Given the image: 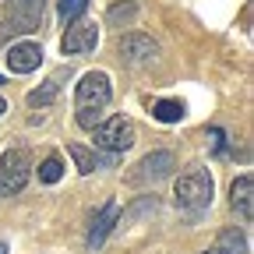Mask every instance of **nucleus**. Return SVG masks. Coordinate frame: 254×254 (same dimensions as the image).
<instances>
[{
	"label": "nucleus",
	"mask_w": 254,
	"mask_h": 254,
	"mask_svg": "<svg viewBox=\"0 0 254 254\" xmlns=\"http://www.w3.org/2000/svg\"><path fill=\"white\" fill-rule=\"evenodd\" d=\"M46 11V0H7L4 4V25H0V46H7L14 36L36 32Z\"/></svg>",
	"instance_id": "f03ea898"
},
{
	"label": "nucleus",
	"mask_w": 254,
	"mask_h": 254,
	"mask_svg": "<svg viewBox=\"0 0 254 254\" xmlns=\"http://www.w3.org/2000/svg\"><path fill=\"white\" fill-rule=\"evenodd\" d=\"M92 138H95V148H103V152H113V155H120V152H127L134 145V124L127 120V117H106V120H99L92 127Z\"/></svg>",
	"instance_id": "20e7f679"
},
{
	"label": "nucleus",
	"mask_w": 254,
	"mask_h": 254,
	"mask_svg": "<svg viewBox=\"0 0 254 254\" xmlns=\"http://www.w3.org/2000/svg\"><path fill=\"white\" fill-rule=\"evenodd\" d=\"M173 170H177L173 152H148L145 159H138V163L131 166V173H127V184H131V187H148V184L166 180Z\"/></svg>",
	"instance_id": "423d86ee"
},
{
	"label": "nucleus",
	"mask_w": 254,
	"mask_h": 254,
	"mask_svg": "<svg viewBox=\"0 0 254 254\" xmlns=\"http://www.w3.org/2000/svg\"><path fill=\"white\" fill-rule=\"evenodd\" d=\"M0 85H4V78H0Z\"/></svg>",
	"instance_id": "412c9836"
},
{
	"label": "nucleus",
	"mask_w": 254,
	"mask_h": 254,
	"mask_svg": "<svg viewBox=\"0 0 254 254\" xmlns=\"http://www.w3.org/2000/svg\"><path fill=\"white\" fill-rule=\"evenodd\" d=\"M60 177H64L60 155H46V159H43V166H39V180H43V184H57Z\"/></svg>",
	"instance_id": "f3484780"
},
{
	"label": "nucleus",
	"mask_w": 254,
	"mask_h": 254,
	"mask_svg": "<svg viewBox=\"0 0 254 254\" xmlns=\"http://www.w3.org/2000/svg\"><path fill=\"white\" fill-rule=\"evenodd\" d=\"M230 198H233V212H237L244 222H251V219H254V177H251V173H240V177L233 180Z\"/></svg>",
	"instance_id": "9d476101"
},
{
	"label": "nucleus",
	"mask_w": 254,
	"mask_h": 254,
	"mask_svg": "<svg viewBox=\"0 0 254 254\" xmlns=\"http://www.w3.org/2000/svg\"><path fill=\"white\" fill-rule=\"evenodd\" d=\"M57 95H60V85H57V78H53V81H46L43 88H32V92H28V106H50Z\"/></svg>",
	"instance_id": "dca6fc26"
},
{
	"label": "nucleus",
	"mask_w": 254,
	"mask_h": 254,
	"mask_svg": "<svg viewBox=\"0 0 254 254\" xmlns=\"http://www.w3.org/2000/svg\"><path fill=\"white\" fill-rule=\"evenodd\" d=\"M212 194H215V184H212V173L194 166V170H187L177 187H173V198H177V208L184 212H205L212 205Z\"/></svg>",
	"instance_id": "7ed1b4c3"
},
{
	"label": "nucleus",
	"mask_w": 254,
	"mask_h": 254,
	"mask_svg": "<svg viewBox=\"0 0 254 254\" xmlns=\"http://www.w3.org/2000/svg\"><path fill=\"white\" fill-rule=\"evenodd\" d=\"M110 99H113V85H110V74H106V71H88V74H81V81H78V88H74L78 127L92 131V127L103 120V110L110 106Z\"/></svg>",
	"instance_id": "f257e3e1"
},
{
	"label": "nucleus",
	"mask_w": 254,
	"mask_h": 254,
	"mask_svg": "<svg viewBox=\"0 0 254 254\" xmlns=\"http://www.w3.org/2000/svg\"><path fill=\"white\" fill-rule=\"evenodd\" d=\"M201 254H247V237L240 230H222L219 240L208 251H201Z\"/></svg>",
	"instance_id": "ddd939ff"
},
{
	"label": "nucleus",
	"mask_w": 254,
	"mask_h": 254,
	"mask_svg": "<svg viewBox=\"0 0 254 254\" xmlns=\"http://www.w3.org/2000/svg\"><path fill=\"white\" fill-rule=\"evenodd\" d=\"M0 254H7V244H0Z\"/></svg>",
	"instance_id": "aec40b11"
},
{
	"label": "nucleus",
	"mask_w": 254,
	"mask_h": 254,
	"mask_svg": "<svg viewBox=\"0 0 254 254\" xmlns=\"http://www.w3.org/2000/svg\"><path fill=\"white\" fill-rule=\"evenodd\" d=\"M32 177V155L25 148H7L0 155V198H11Z\"/></svg>",
	"instance_id": "39448f33"
},
{
	"label": "nucleus",
	"mask_w": 254,
	"mask_h": 254,
	"mask_svg": "<svg viewBox=\"0 0 254 254\" xmlns=\"http://www.w3.org/2000/svg\"><path fill=\"white\" fill-rule=\"evenodd\" d=\"M138 18V4L134 0H117V4L106 11V21L113 25V28H124V25H131Z\"/></svg>",
	"instance_id": "4468645a"
},
{
	"label": "nucleus",
	"mask_w": 254,
	"mask_h": 254,
	"mask_svg": "<svg viewBox=\"0 0 254 254\" xmlns=\"http://www.w3.org/2000/svg\"><path fill=\"white\" fill-rule=\"evenodd\" d=\"M117 215H120V205H117V201H106V205H103V212L92 219V230H88V247H99V244L106 240V233L113 230Z\"/></svg>",
	"instance_id": "9b49d317"
},
{
	"label": "nucleus",
	"mask_w": 254,
	"mask_h": 254,
	"mask_svg": "<svg viewBox=\"0 0 254 254\" xmlns=\"http://www.w3.org/2000/svg\"><path fill=\"white\" fill-rule=\"evenodd\" d=\"M152 117L163 120V124H180L184 120V103L180 99H159V103H152Z\"/></svg>",
	"instance_id": "2eb2a0df"
},
{
	"label": "nucleus",
	"mask_w": 254,
	"mask_h": 254,
	"mask_svg": "<svg viewBox=\"0 0 254 254\" xmlns=\"http://www.w3.org/2000/svg\"><path fill=\"white\" fill-rule=\"evenodd\" d=\"M67 155L74 159V166H78V173H95V170H103L106 163H113L117 155H106V159H99L92 148H85V145H78V141H71L67 145Z\"/></svg>",
	"instance_id": "f8f14e48"
},
{
	"label": "nucleus",
	"mask_w": 254,
	"mask_h": 254,
	"mask_svg": "<svg viewBox=\"0 0 254 254\" xmlns=\"http://www.w3.org/2000/svg\"><path fill=\"white\" fill-rule=\"evenodd\" d=\"M120 53L127 64H134V67H141V64H152L159 57V43L152 36H141V32H127V36H120Z\"/></svg>",
	"instance_id": "6e6552de"
},
{
	"label": "nucleus",
	"mask_w": 254,
	"mask_h": 254,
	"mask_svg": "<svg viewBox=\"0 0 254 254\" xmlns=\"http://www.w3.org/2000/svg\"><path fill=\"white\" fill-rule=\"evenodd\" d=\"M7 113V103H4V95H0V117H4Z\"/></svg>",
	"instance_id": "6ab92c4d"
},
{
	"label": "nucleus",
	"mask_w": 254,
	"mask_h": 254,
	"mask_svg": "<svg viewBox=\"0 0 254 254\" xmlns=\"http://www.w3.org/2000/svg\"><path fill=\"white\" fill-rule=\"evenodd\" d=\"M43 64V46L39 43H14L7 50V67L14 74H32Z\"/></svg>",
	"instance_id": "1a4fd4ad"
},
{
	"label": "nucleus",
	"mask_w": 254,
	"mask_h": 254,
	"mask_svg": "<svg viewBox=\"0 0 254 254\" xmlns=\"http://www.w3.org/2000/svg\"><path fill=\"white\" fill-rule=\"evenodd\" d=\"M95 46H99V28H95V21H88V18H74L71 28L64 32V39H60L64 53H92Z\"/></svg>",
	"instance_id": "0eeeda50"
},
{
	"label": "nucleus",
	"mask_w": 254,
	"mask_h": 254,
	"mask_svg": "<svg viewBox=\"0 0 254 254\" xmlns=\"http://www.w3.org/2000/svg\"><path fill=\"white\" fill-rule=\"evenodd\" d=\"M57 11H60L64 21H74V18H81V14L88 11V0H60Z\"/></svg>",
	"instance_id": "a211bd4d"
}]
</instances>
